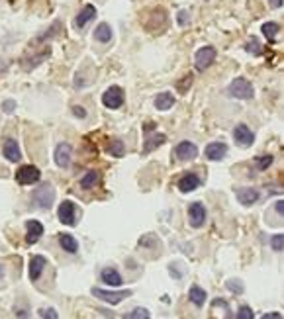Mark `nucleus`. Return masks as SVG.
Returning a JSON list of instances; mask_svg holds the SVG:
<instances>
[{
  "label": "nucleus",
  "mask_w": 284,
  "mask_h": 319,
  "mask_svg": "<svg viewBox=\"0 0 284 319\" xmlns=\"http://www.w3.org/2000/svg\"><path fill=\"white\" fill-rule=\"evenodd\" d=\"M40 315H41L43 319H59V315H57V311H55L53 307H47V309H41V311H40Z\"/></svg>",
  "instance_id": "obj_34"
},
{
  "label": "nucleus",
  "mask_w": 284,
  "mask_h": 319,
  "mask_svg": "<svg viewBox=\"0 0 284 319\" xmlns=\"http://www.w3.org/2000/svg\"><path fill=\"white\" fill-rule=\"evenodd\" d=\"M94 16H96V8H94L92 4H86V6L79 12V16H77V20H75V26H77L79 30H82L90 20H94Z\"/></svg>",
  "instance_id": "obj_18"
},
{
  "label": "nucleus",
  "mask_w": 284,
  "mask_h": 319,
  "mask_svg": "<svg viewBox=\"0 0 284 319\" xmlns=\"http://www.w3.org/2000/svg\"><path fill=\"white\" fill-rule=\"evenodd\" d=\"M190 82H192V77H190V75H188V77H184V79H183V80H181V82L177 84L179 92H186V88L190 86Z\"/></svg>",
  "instance_id": "obj_35"
},
{
  "label": "nucleus",
  "mask_w": 284,
  "mask_h": 319,
  "mask_svg": "<svg viewBox=\"0 0 284 319\" xmlns=\"http://www.w3.org/2000/svg\"><path fill=\"white\" fill-rule=\"evenodd\" d=\"M92 294H94L98 299H102V301H106V303H110V305H116V303H120L123 298H129V296H131V290L110 292V290H102V288H92Z\"/></svg>",
  "instance_id": "obj_4"
},
{
  "label": "nucleus",
  "mask_w": 284,
  "mask_h": 319,
  "mask_svg": "<svg viewBox=\"0 0 284 319\" xmlns=\"http://www.w3.org/2000/svg\"><path fill=\"white\" fill-rule=\"evenodd\" d=\"M98 184V173H94V171H88L82 179H81V188H84V190H90V188H94Z\"/></svg>",
  "instance_id": "obj_25"
},
{
  "label": "nucleus",
  "mask_w": 284,
  "mask_h": 319,
  "mask_svg": "<svg viewBox=\"0 0 284 319\" xmlns=\"http://www.w3.org/2000/svg\"><path fill=\"white\" fill-rule=\"evenodd\" d=\"M235 196H237L239 204H243V206H253L259 200V192L255 188H237Z\"/></svg>",
  "instance_id": "obj_17"
},
{
  "label": "nucleus",
  "mask_w": 284,
  "mask_h": 319,
  "mask_svg": "<svg viewBox=\"0 0 284 319\" xmlns=\"http://www.w3.org/2000/svg\"><path fill=\"white\" fill-rule=\"evenodd\" d=\"M261 319H282V315H280L278 311H272V313H266V315H263Z\"/></svg>",
  "instance_id": "obj_39"
},
{
  "label": "nucleus",
  "mask_w": 284,
  "mask_h": 319,
  "mask_svg": "<svg viewBox=\"0 0 284 319\" xmlns=\"http://www.w3.org/2000/svg\"><path fill=\"white\" fill-rule=\"evenodd\" d=\"M59 221L63 225H75V221H77V206L71 200H65L59 206Z\"/></svg>",
  "instance_id": "obj_9"
},
{
  "label": "nucleus",
  "mask_w": 284,
  "mask_h": 319,
  "mask_svg": "<svg viewBox=\"0 0 284 319\" xmlns=\"http://www.w3.org/2000/svg\"><path fill=\"white\" fill-rule=\"evenodd\" d=\"M59 243H61L63 251H67V253H77V251H79V243H77V239H75L73 235H69V233L59 235Z\"/></svg>",
  "instance_id": "obj_22"
},
{
  "label": "nucleus",
  "mask_w": 284,
  "mask_h": 319,
  "mask_svg": "<svg viewBox=\"0 0 284 319\" xmlns=\"http://www.w3.org/2000/svg\"><path fill=\"white\" fill-rule=\"evenodd\" d=\"M204 155L210 159V161H222V159L227 155V145L222 141H212L206 145Z\"/></svg>",
  "instance_id": "obj_12"
},
{
  "label": "nucleus",
  "mask_w": 284,
  "mask_h": 319,
  "mask_svg": "<svg viewBox=\"0 0 284 319\" xmlns=\"http://www.w3.org/2000/svg\"><path fill=\"white\" fill-rule=\"evenodd\" d=\"M34 204L36 206H40V208H43V210H49L51 206H53V202H55V190H53V186L51 184H41L36 192H34Z\"/></svg>",
  "instance_id": "obj_2"
},
{
  "label": "nucleus",
  "mask_w": 284,
  "mask_h": 319,
  "mask_svg": "<svg viewBox=\"0 0 284 319\" xmlns=\"http://www.w3.org/2000/svg\"><path fill=\"white\" fill-rule=\"evenodd\" d=\"M245 49H247L249 53H255V55H261V51H263V49H261V43L257 41V38H251V41L245 45Z\"/></svg>",
  "instance_id": "obj_31"
},
{
  "label": "nucleus",
  "mask_w": 284,
  "mask_h": 319,
  "mask_svg": "<svg viewBox=\"0 0 284 319\" xmlns=\"http://www.w3.org/2000/svg\"><path fill=\"white\" fill-rule=\"evenodd\" d=\"M274 208H276V212H278V214H280V216H282V214H284V202H282V200H278V202H276V204H274Z\"/></svg>",
  "instance_id": "obj_40"
},
{
  "label": "nucleus",
  "mask_w": 284,
  "mask_h": 319,
  "mask_svg": "<svg viewBox=\"0 0 284 319\" xmlns=\"http://www.w3.org/2000/svg\"><path fill=\"white\" fill-rule=\"evenodd\" d=\"M263 34L266 36V40L268 41H274V38H276V34H278V30H280V26L278 24H274V22H266V24H263Z\"/></svg>",
  "instance_id": "obj_26"
},
{
  "label": "nucleus",
  "mask_w": 284,
  "mask_h": 319,
  "mask_svg": "<svg viewBox=\"0 0 284 319\" xmlns=\"http://www.w3.org/2000/svg\"><path fill=\"white\" fill-rule=\"evenodd\" d=\"M73 114H75V116H79V118H84V116H86V110H84V108L75 106V108H73Z\"/></svg>",
  "instance_id": "obj_38"
},
{
  "label": "nucleus",
  "mask_w": 284,
  "mask_h": 319,
  "mask_svg": "<svg viewBox=\"0 0 284 319\" xmlns=\"http://www.w3.org/2000/svg\"><path fill=\"white\" fill-rule=\"evenodd\" d=\"M233 139H235V143L241 145V147H251L253 141H255V133H253L245 123H239V125H235V129H233Z\"/></svg>",
  "instance_id": "obj_8"
},
{
  "label": "nucleus",
  "mask_w": 284,
  "mask_h": 319,
  "mask_svg": "<svg viewBox=\"0 0 284 319\" xmlns=\"http://www.w3.org/2000/svg\"><path fill=\"white\" fill-rule=\"evenodd\" d=\"M45 264H47V260H45V257H41V255H34V257L30 259V280H32V282H36V280L41 276Z\"/></svg>",
  "instance_id": "obj_14"
},
{
  "label": "nucleus",
  "mask_w": 284,
  "mask_h": 319,
  "mask_svg": "<svg viewBox=\"0 0 284 319\" xmlns=\"http://www.w3.org/2000/svg\"><path fill=\"white\" fill-rule=\"evenodd\" d=\"M175 155H177L179 161H194L198 157V147L190 141H181L175 149Z\"/></svg>",
  "instance_id": "obj_7"
},
{
  "label": "nucleus",
  "mask_w": 284,
  "mask_h": 319,
  "mask_svg": "<svg viewBox=\"0 0 284 319\" xmlns=\"http://www.w3.org/2000/svg\"><path fill=\"white\" fill-rule=\"evenodd\" d=\"M2 276H4V268H2V266H0V278H2Z\"/></svg>",
  "instance_id": "obj_42"
},
{
  "label": "nucleus",
  "mask_w": 284,
  "mask_h": 319,
  "mask_svg": "<svg viewBox=\"0 0 284 319\" xmlns=\"http://www.w3.org/2000/svg\"><path fill=\"white\" fill-rule=\"evenodd\" d=\"M2 153H4V157L8 159L10 163H18L22 159V153H20V147H18L16 139H6L4 147H2Z\"/></svg>",
  "instance_id": "obj_15"
},
{
  "label": "nucleus",
  "mask_w": 284,
  "mask_h": 319,
  "mask_svg": "<svg viewBox=\"0 0 284 319\" xmlns=\"http://www.w3.org/2000/svg\"><path fill=\"white\" fill-rule=\"evenodd\" d=\"M129 319H149V311L145 307H135L129 315Z\"/></svg>",
  "instance_id": "obj_30"
},
{
  "label": "nucleus",
  "mask_w": 284,
  "mask_h": 319,
  "mask_svg": "<svg viewBox=\"0 0 284 319\" xmlns=\"http://www.w3.org/2000/svg\"><path fill=\"white\" fill-rule=\"evenodd\" d=\"M188 298H190V301L194 303V305H204V301H206V292H204V288H200V286H192L190 288V292H188Z\"/></svg>",
  "instance_id": "obj_23"
},
{
  "label": "nucleus",
  "mask_w": 284,
  "mask_h": 319,
  "mask_svg": "<svg viewBox=\"0 0 284 319\" xmlns=\"http://www.w3.org/2000/svg\"><path fill=\"white\" fill-rule=\"evenodd\" d=\"M26 243L28 245H34V243H38L40 241V237L43 235V225L38 221V219H30L28 223H26Z\"/></svg>",
  "instance_id": "obj_13"
},
{
  "label": "nucleus",
  "mask_w": 284,
  "mask_h": 319,
  "mask_svg": "<svg viewBox=\"0 0 284 319\" xmlns=\"http://www.w3.org/2000/svg\"><path fill=\"white\" fill-rule=\"evenodd\" d=\"M123 151H125V147H123V143L122 141H112L110 145H108V153L110 155H114V157H122L123 155Z\"/></svg>",
  "instance_id": "obj_28"
},
{
  "label": "nucleus",
  "mask_w": 284,
  "mask_h": 319,
  "mask_svg": "<svg viewBox=\"0 0 284 319\" xmlns=\"http://www.w3.org/2000/svg\"><path fill=\"white\" fill-rule=\"evenodd\" d=\"M94 38H96V41H100V43H108V41L112 40V30H110V26H108V24H100V26L94 30Z\"/></svg>",
  "instance_id": "obj_24"
},
{
  "label": "nucleus",
  "mask_w": 284,
  "mask_h": 319,
  "mask_svg": "<svg viewBox=\"0 0 284 319\" xmlns=\"http://www.w3.org/2000/svg\"><path fill=\"white\" fill-rule=\"evenodd\" d=\"M41 179V173L38 167L34 165H24L16 171V182L22 184V186H28V184H36L38 180Z\"/></svg>",
  "instance_id": "obj_3"
},
{
  "label": "nucleus",
  "mask_w": 284,
  "mask_h": 319,
  "mask_svg": "<svg viewBox=\"0 0 284 319\" xmlns=\"http://www.w3.org/2000/svg\"><path fill=\"white\" fill-rule=\"evenodd\" d=\"M270 245H272L274 251H282V247H284V237H282V233L274 235V237L270 239Z\"/></svg>",
  "instance_id": "obj_32"
},
{
  "label": "nucleus",
  "mask_w": 284,
  "mask_h": 319,
  "mask_svg": "<svg viewBox=\"0 0 284 319\" xmlns=\"http://www.w3.org/2000/svg\"><path fill=\"white\" fill-rule=\"evenodd\" d=\"M186 22H188V14H186V10H181L179 12V24L181 26H186Z\"/></svg>",
  "instance_id": "obj_37"
},
{
  "label": "nucleus",
  "mask_w": 284,
  "mask_h": 319,
  "mask_svg": "<svg viewBox=\"0 0 284 319\" xmlns=\"http://www.w3.org/2000/svg\"><path fill=\"white\" fill-rule=\"evenodd\" d=\"M270 4H272V8H280L282 6V0H270Z\"/></svg>",
  "instance_id": "obj_41"
},
{
  "label": "nucleus",
  "mask_w": 284,
  "mask_h": 319,
  "mask_svg": "<svg viewBox=\"0 0 284 319\" xmlns=\"http://www.w3.org/2000/svg\"><path fill=\"white\" fill-rule=\"evenodd\" d=\"M188 219H190V225L192 227H202L204 221H206V208H204V204H200V202L190 204V208H188Z\"/></svg>",
  "instance_id": "obj_11"
},
{
  "label": "nucleus",
  "mask_w": 284,
  "mask_h": 319,
  "mask_svg": "<svg viewBox=\"0 0 284 319\" xmlns=\"http://www.w3.org/2000/svg\"><path fill=\"white\" fill-rule=\"evenodd\" d=\"M167 141V137L163 133H151L145 135V143H143V155H149L153 149H157L159 145H163Z\"/></svg>",
  "instance_id": "obj_19"
},
{
  "label": "nucleus",
  "mask_w": 284,
  "mask_h": 319,
  "mask_svg": "<svg viewBox=\"0 0 284 319\" xmlns=\"http://www.w3.org/2000/svg\"><path fill=\"white\" fill-rule=\"evenodd\" d=\"M55 163H57V167H61V169H65V167H69L71 165V157H73V147L69 145V143H59L57 145V149H55Z\"/></svg>",
  "instance_id": "obj_10"
},
{
  "label": "nucleus",
  "mask_w": 284,
  "mask_h": 319,
  "mask_svg": "<svg viewBox=\"0 0 284 319\" xmlns=\"http://www.w3.org/2000/svg\"><path fill=\"white\" fill-rule=\"evenodd\" d=\"M253 317H255L253 309H251L249 305H241L239 311H237V317H235V319H253Z\"/></svg>",
  "instance_id": "obj_29"
},
{
  "label": "nucleus",
  "mask_w": 284,
  "mask_h": 319,
  "mask_svg": "<svg viewBox=\"0 0 284 319\" xmlns=\"http://www.w3.org/2000/svg\"><path fill=\"white\" fill-rule=\"evenodd\" d=\"M102 104L110 110H118L123 104V90L120 86H110L104 94H102Z\"/></svg>",
  "instance_id": "obj_6"
},
{
  "label": "nucleus",
  "mask_w": 284,
  "mask_h": 319,
  "mask_svg": "<svg viewBox=\"0 0 284 319\" xmlns=\"http://www.w3.org/2000/svg\"><path fill=\"white\" fill-rule=\"evenodd\" d=\"M2 108H4V112H6V114H12V112H14V108H16V102H14V100H6V102L2 104Z\"/></svg>",
  "instance_id": "obj_36"
},
{
  "label": "nucleus",
  "mask_w": 284,
  "mask_h": 319,
  "mask_svg": "<svg viewBox=\"0 0 284 319\" xmlns=\"http://www.w3.org/2000/svg\"><path fill=\"white\" fill-rule=\"evenodd\" d=\"M100 278H102V282L108 284V286H120V284L123 282L122 276H120V272H118L116 268H104V270L100 272Z\"/></svg>",
  "instance_id": "obj_21"
},
{
  "label": "nucleus",
  "mask_w": 284,
  "mask_h": 319,
  "mask_svg": "<svg viewBox=\"0 0 284 319\" xmlns=\"http://www.w3.org/2000/svg\"><path fill=\"white\" fill-rule=\"evenodd\" d=\"M227 288H229L231 292H235V294H241V292H243L241 280H229V282H227Z\"/></svg>",
  "instance_id": "obj_33"
},
{
  "label": "nucleus",
  "mask_w": 284,
  "mask_h": 319,
  "mask_svg": "<svg viewBox=\"0 0 284 319\" xmlns=\"http://www.w3.org/2000/svg\"><path fill=\"white\" fill-rule=\"evenodd\" d=\"M255 165H257L259 171H266L272 165V155H261V157H257Z\"/></svg>",
  "instance_id": "obj_27"
},
{
  "label": "nucleus",
  "mask_w": 284,
  "mask_h": 319,
  "mask_svg": "<svg viewBox=\"0 0 284 319\" xmlns=\"http://www.w3.org/2000/svg\"><path fill=\"white\" fill-rule=\"evenodd\" d=\"M214 61H216V49H214L212 45H206V47H202V49L196 51L194 67H196L198 71H204V69H208Z\"/></svg>",
  "instance_id": "obj_5"
},
{
  "label": "nucleus",
  "mask_w": 284,
  "mask_h": 319,
  "mask_svg": "<svg viewBox=\"0 0 284 319\" xmlns=\"http://www.w3.org/2000/svg\"><path fill=\"white\" fill-rule=\"evenodd\" d=\"M179 190L181 192H184V194H188V192H194L198 186H200V179L196 177V175H184V177H181V180H179Z\"/></svg>",
  "instance_id": "obj_16"
},
{
  "label": "nucleus",
  "mask_w": 284,
  "mask_h": 319,
  "mask_svg": "<svg viewBox=\"0 0 284 319\" xmlns=\"http://www.w3.org/2000/svg\"><path fill=\"white\" fill-rule=\"evenodd\" d=\"M227 92H229V96L239 98V100H249V98H253V94H255L253 84H251L247 79H241V77L235 79V80L229 84Z\"/></svg>",
  "instance_id": "obj_1"
},
{
  "label": "nucleus",
  "mask_w": 284,
  "mask_h": 319,
  "mask_svg": "<svg viewBox=\"0 0 284 319\" xmlns=\"http://www.w3.org/2000/svg\"><path fill=\"white\" fill-rule=\"evenodd\" d=\"M175 106V96L171 92H161L155 96V108L161 110V112H167Z\"/></svg>",
  "instance_id": "obj_20"
}]
</instances>
